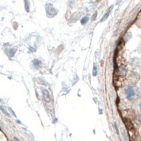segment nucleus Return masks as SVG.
<instances>
[{
	"label": "nucleus",
	"mask_w": 141,
	"mask_h": 141,
	"mask_svg": "<svg viewBox=\"0 0 141 141\" xmlns=\"http://www.w3.org/2000/svg\"><path fill=\"white\" fill-rule=\"evenodd\" d=\"M0 109L2 110V112H3V113L5 114V115H7L8 117H10V114H9L8 112H7V110H6V109H5V107H4L3 106H2L1 104H0Z\"/></svg>",
	"instance_id": "obj_5"
},
{
	"label": "nucleus",
	"mask_w": 141,
	"mask_h": 141,
	"mask_svg": "<svg viewBox=\"0 0 141 141\" xmlns=\"http://www.w3.org/2000/svg\"><path fill=\"white\" fill-rule=\"evenodd\" d=\"M43 97H44V100H45L46 102H49V101L50 100V94H49L48 91L46 90V89H44V90H43Z\"/></svg>",
	"instance_id": "obj_2"
},
{
	"label": "nucleus",
	"mask_w": 141,
	"mask_h": 141,
	"mask_svg": "<svg viewBox=\"0 0 141 141\" xmlns=\"http://www.w3.org/2000/svg\"><path fill=\"white\" fill-rule=\"evenodd\" d=\"M9 109H10V111H11V112H12V114H13V116H14V117H16V114H15V113H14V112H13V109H11V108H9Z\"/></svg>",
	"instance_id": "obj_10"
},
{
	"label": "nucleus",
	"mask_w": 141,
	"mask_h": 141,
	"mask_svg": "<svg viewBox=\"0 0 141 141\" xmlns=\"http://www.w3.org/2000/svg\"><path fill=\"white\" fill-rule=\"evenodd\" d=\"M126 95L127 98L129 100H133L135 97V91L134 89L132 87H128L126 89Z\"/></svg>",
	"instance_id": "obj_1"
},
{
	"label": "nucleus",
	"mask_w": 141,
	"mask_h": 141,
	"mask_svg": "<svg viewBox=\"0 0 141 141\" xmlns=\"http://www.w3.org/2000/svg\"><path fill=\"white\" fill-rule=\"evenodd\" d=\"M89 20V18L87 16H84V17H83L81 18V20H80V22H81V24L82 25H85L87 22H88Z\"/></svg>",
	"instance_id": "obj_6"
},
{
	"label": "nucleus",
	"mask_w": 141,
	"mask_h": 141,
	"mask_svg": "<svg viewBox=\"0 0 141 141\" xmlns=\"http://www.w3.org/2000/svg\"><path fill=\"white\" fill-rule=\"evenodd\" d=\"M140 112H141V102L140 103Z\"/></svg>",
	"instance_id": "obj_11"
},
{
	"label": "nucleus",
	"mask_w": 141,
	"mask_h": 141,
	"mask_svg": "<svg viewBox=\"0 0 141 141\" xmlns=\"http://www.w3.org/2000/svg\"><path fill=\"white\" fill-rule=\"evenodd\" d=\"M33 63H34V66H35L36 68H38V67H40V65H41V62L40 61H38V60H34L33 61Z\"/></svg>",
	"instance_id": "obj_7"
},
{
	"label": "nucleus",
	"mask_w": 141,
	"mask_h": 141,
	"mask_svg": "<svg viewBox=\"0 0 141 141\" xmlns=\"http://www.w3.org/2000/svg\"><path fill=\"white\" fill-rule=\"evenodd\" d=\"M112 8V7L110 8L109 9V10H108V12H107V13H106L105 15H104V18L101 19V22H104V20H106V18H108V16L109 15V13H110V9Z\"/></svg>",
	"instance_id": "obj_8"
},
{
	"label": "nucleus",
	"mask_w": 141,
	"mask_h": 141,
	"mask_svg": "<svg viewBox=\"0 0 141 141\" xmlns=\"http://www.w3.org/2000/svg\"><path fill=\"white\" fill-rule=\"evenodd\" d=\"M119 72H120V75H122V76L126 75V68L124 67H121L120 68V70H119Z\"/></svg>",
	"instance_id": "obj_4"
},
{
	"label": "nucleus",
	"mask_w": 141,
	"mask_h": 141,
	"mask_svg": "<svg viewBox=\"0 0 141 141\" xmlns=\"http://www.w3.org/2000/svg\"><path fill=\"white\" fill-rule=\"evenodd\" d=\"M97 75V65L96 64H94V68H93V75Z\"/></svg>",
	"instance_id": "obj_9"
},
{
	"label": "nucleus",
	"mask_w": 141,
	"mask_h": 141,
	"mask_svg": "<svg viewBox=\"0 0 141 141\" xmlns=\"http://www.w3.org/2000/svg\"><path fill=\"white\" fill-rule=\"evenodd\" d=\"M125 124H126V127L129 129H132L133 128V125L132 124V122L129 120H128V119H125Z\"/></svg>",
	"instance_id": "obj_3"
}]
</instances>
